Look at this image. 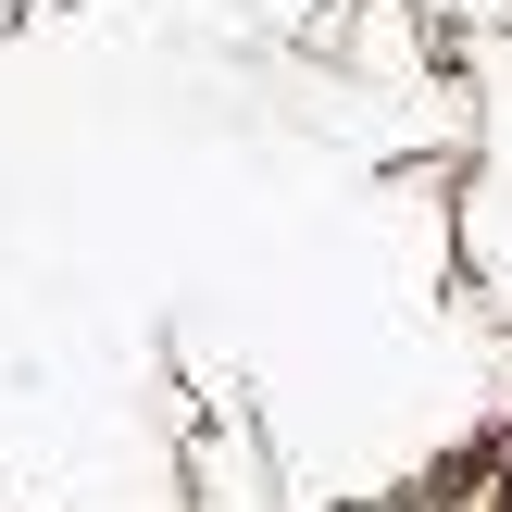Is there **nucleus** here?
Here are the masks:
<instances>
[]
</instances>
